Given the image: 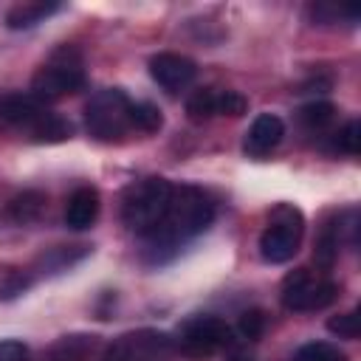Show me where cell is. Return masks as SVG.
Wrapping results in <instances>:
<instances>
[{
    "instance_id": "ba28073f",
    "label": "cell",
    "mask_w": 361,
    "mask_h": 361,
    "mask_svg": "<svg viewBox=\"0 0 361 361\" xmlns=\"http://www.w3.org/2000/svg\"><path fill=\"white\" fill-rule=\"evenodd\" d=\"M175 338L164 330H133L118 336L107 344L102 361H172L175 358Z\"/></svg>"
},
{
    "instance_id": "5b68a950",
    "label": "cell",
    "mask_w": 361,
    "mask_h": 361,
    "mask_svg": "<svg viewBox=\"0 0 361 361\" xmlns=\"http://www.w3.org/2000/svg\"><path fill=\"white\" fill-rule=\"evenodd\" d=\"M302 234H305V220H302V212L282 203L271 212V220H268V228L262 231L259 237V254L265 262H288L293 259V254L299 251V243H302Z\"/></svg>"
},
{
    "instance_id": "44dd1931",
    "label": "cell",
    "mask_w": 361,
    "mask_h": 361,
    "mask_svg": "<svg viewBox=\"0 0 361 361\" xmlns=\"http://www.w3.org/2000/svg\"><path fill=\"white\" fill-rule=\"evenodd\" d=\"M293 361H350L344 350H338L336 344H327V341H310V344H302L296 353H293Z\"/></svg>"
},
{
    "instance_id": "3957f363",
    "label": "cell",
    "mask_w": 361,
    "mask_h": 361,
    "mask_svg": "<svg viewBox=\"0 0 361 361\" xmlns=\"http://www.w3.org/2000/svg\"><path fill=\"white\" fill-rule=\"evenodd\" d=\"M87 82V73H85V62H82V54L73 48V45H62L56 48L48 62H42V68L34 73L31 79V93L39 99V102H56L62 96H71L76 90H82Z\"/></svg>"
},
{
    "instance_id": "603a6c76",
    "label": "cell",
    "mask_w": 361,
    "mask_h": 361,
    "mask_svg": "<svg viewBox=\"0 0 361 361\" xmlns=\"http://www.w3.org/2000/svg\"><path fill=\"white\" fill-rule=\"evenodd\" d=\"M237 330H240V336H243L245 341H257V338L265 333V313L257 310V307L245 310V313L240 316V322H237Z\"/></svg>"
},
{
    "instance_id": "ac0fdd59",
    "label": "cell",
    "mask_w": 361,
    "mask_h": 361,
    "mask_svg": "<svg viewBox=\"0 0 361 361\" xmlns=\"http://www.w3.org/2000/svg\"><path fill=\"white\" fill-rule=\"evenodd\" d=\"M217 96H220L217 87H200V90H195V93L186 99V113H189V118L203 121V118L217 116Z\"/></svg>"
},
{
    "instance_id": "2e32d148",
    "label": "cell",
    "mask_w": 361,
    "mask_h": 361,
    "mask_svg": "<svg viewBox=\"0 0 361 361\" xmlns=\"http://www.w3.org/2000/svg\"><path fill=\"white\" fill-rule=\"evenodd\" d=\"M56 8H59L56 3H42V0H37V3H20V6H14V8L6 14V25L14 28V31L31 28V25H37L42 17L54 14Z\"/></svg>"
},
{
    "instance_id": "9a60e30c",
    "label": "cell",
    "mask_w": 361,
    "mask_h": 361,
    "mask_svg": "<svg viewBox=\"0 0 361 361\" xmlns=\"http://www.w3.org/2000/svg\"><path fill=\"white\" fill-rule=\"evenodd\" d=\"M71 135H73V124H71L65 116L54 113V110H48V113L31 127V138L39 141V144H59V141H68Z\"/></svg>"
},
{
    "instance_id": "277c9868",
    "label": "cell",
    "mask_w": 361,
    "mask_h": 361,
    "mask_svg": "<svg viewBox=\"0 0 361 361\" xmlns=\"http://www.w3.org/2000/svg\"><path fill=\"white\" fill-rule=\"evenodd\" d=\"M130 96L118 87L96 90L85 104V127L96 141H121L130 130Z\"/></svg>"
},
{
    "instance_id": "5bb4252c",
    "label": "cell",
    "mask_w": 361,
    "mask_h": 361,
    "mask_svg": "<svg viewBox=\"0 0 361 361\" xmlns=\"http://www.w3.org/2000/svg\"><path fill=\"white\" fill-rule=\"evenodd\" d=\"M42 209H45V195L37 192V189H25V192H20L8 200L6 214H8L11 223L25 226V223H34L42 214Z\"/></svg>"
},
{
    "instance_id": "d4e9b609",
    "label": "cell",
    "mask_w": 361,
    "mask_h": 361,
    "mask_svg": "<svg viewBox=\"0 0 361 361\" xmlns=\"http://www.w3.org/2000/svg\"><path fill=\"white\" fill-rule=\"evenodd\" d=\"M248 110V102L237 90H220L217 96V116H243Z\"/></svg>"
},
{
    "instance_id": "4316f807",
    "label": "cell",
    "mask_w": 361,
    "mask_h": 361,
    "mask_svg": "<svg viewBox=\"0 0 361 361\" xmlns=\"http://www.w3.org/2000/svg\"><path fill=\"white\" fill-rule=\"evenodd\" d=\"M0 361H28V347L17 338L0 341Z\"/></svg>"
},
{
    "instance_id": "8fae6325",
    "label": "cell",
    "mask_w": 361,
    "mask_h": 361,
    "mask_svg": "<svg viewBox=\"0 0 361 361\" xmlns=\"http://www.w3.org/2000/svg\"><path fill=\"white\" fill-rule=\"evenodd\" d=\"M45 113V102H39L34 93H0V121L6 124L31 130Z\"/></svg>"
},
{
    "instance_id": "7c38bea8",
    "label": "cell",
    "mask_w": 361,
    "mask_h": 361,
    "mask_svg": "<svg viewBox=\"0 0 361 361\" xmlns=\"http://www.w3.org/2000/svg\"><path fill=\"white\" fill-rule=\"evenodd\" d=\"M96 217H99V192L93 186L73 189L65 206V226L73 231H82V228H90Z\"/></svg>"
},
{
    "instance_id": "52a82bcc",
    "label": "cell",
    "mask_w": 361,
    "mask_h": 361,
    "mask_svg": "<svg viewBox=\"0 0 361 361\" xmlns=\"http://www.w3.org/2000/svg\"><path fill=\"white\" fill-rule=\"evenodd\" d=\"M338 299V285L333 279L316 276L310 268H296L282 279V305L293 313L322 310Z\"/></svg>"
},
{
    "instance_id": "7a4b0ae2",
    "label": "cell",
    "mask_w": 361,
    "mask_h": 361,
    "mask_svg": "<svg viewBox=\"0 0 361 361\" xmlns=\"http://www.w3.org/2000/svg\"><path fill=\"white\" fill-rule=\"evenodd\" d=\"M172 189L175 186L166 178H141L130 183L121 195V223L138 237L152 234L166 214Z\"/></svg>"
},
{
    "instance_id": "cb8c5ba5",
    "label": "cell",
    "mask_w": 361,
    "mask_h": 361,
    "mask_svg": "<svg viewBox=\"0 0 361 361\" xmlns=\"http://www.w3.org/2000/svg\"><path fill=\"white\" fill-rule=\"evenodd\" d=\"M336 147L341 149V152H347V155H358L361 152V124L353 118V121H347L338 133H336Z\"/></svg>"
},
{
    "instance_id": "30bf717a",
    "label": "cell",
    "mask_w": 361,
    "mask_h": 361,
    "mask_svg": "<svg viewBox=\"0 0 361 361\" xmlns=\"http://www.w3.org/2000/svg\"><path fill=\"white\" fill-rule=\"evenodd\" d=\"M282 135H285L282 118L274 116V113H259V116L251 121V127H248V133H245V138H243V152H245L248 158H265L271 149L279 147Z\"/></svg>"
},
{
    "instance_id": "484cf974",
    "label": "cell",
    "mask_w": 361,
    "mask_h": 361,
    "mask_svg": "<svg viewBox=\"0 0 361 361\" xmlns=\"http://www.w3.org/2000/svg\"><path fill=\"white\" fill-rule=\"evenodd\" d=\"M307 14H310V20L313 23H333L338 14H355L353 8H338V6H330V3H313L310 8H307Z\"/></svg>"
},
{
    "instance_id": "4fadbf2b",
    "label": "cell",
    "mask_w": 361,
    "mask_h": 361,
    "mask_svg": "<svg viewBox=\"0 0 361 361\" xmlns=\"http://www.w3.org/2000/svg\"><path fill=\"white\" fill-rule=\"evenodd\" d=\"M93 350H96V336L73 333V336H62L59 341H54L45 361H87Z\"/></svg>"
},
{
    "instance_id": "7402d4cb",
    "label": "cell",
    "mask_w": 361,
    "mask_h": 361,
    "mask_svg": "<svg viewBox=\"0 0 361 361\" xmlns=\"http://www.w3.org/2000/svg\"><path fill=\"white\" fill-rule=\"evenodd\" d=\"M327 330L338 338H358L361 333V319H358V310H350V313H341V316H333L327 322Z\"/></svg>"
},
{
    "instance_id": "6da1fadb",
    "label": "cell",
    "mask_w": 361,
    "mask_h": 361,
    "mask_svg": "<svg viewBox=\"0 0 361 361\" xmlns=\"http://www.w3.org/2000/svg\"><path fill=\"white\" fill-rule=\"evenodd\" d=\"M214 220V203L212 197L197 186H175L164 220L152 228V234L144 237L149 262L169 259L180 245H186L192 237L203 234Z\"/></svg>"
},
{
    "instance_id": "d6986e66",
    "label": "cell",
    "mask_w": 361,
    "mask_h": 361,
    "mask_svg": "<svg viewBox=\"0 0 361 361\" xmlns=\"http://www.w3.org/2000/svg\"><path fill=\"white\" fill-rule=\"evenodd\" d=\"M130 121H133V127L141 130V133H158V130L164 127V113H161V107L152 104V102H133V107H130Z\"/></svg>"
},
{
    "instance_id": "8992f818",
    "label": "cell",
    "mask_w": 361,
    "mask_h": 361,
    "mask_svg": "<svg viewBox=\"0 0 361 361\" xmlns=\"http://www.w3.org/2000/svg\"><path fill=\"white\" fill-rule=\"evenodd\" d=\"M234 341L231 327L217 319V316H192L189 322H183L178 338H175V350L192 361H203L212 358L220 350H228Z\"/></svg>"
},
{
    "instance_id": "ffe728a7",
    "label": "cell",
    "mask_w": 361,
    "mask_h": 361,
    "mask_svg": "<svg viewBox=\"0 0 361 361\" xmlns=\"http://www.w3.org/2000/svg\"><path fill=\"white\" fill-rule=\"evenodd\" d=\"M336 118V107L330 102H310L299 110V121L310 130V133H319L324 127H330Z\"/></svg>"
},
{
    "instance_id": "9c48e42d",
    "label": "cell",
    "mask_w": 361,
    "mask_h": 361,
    "mask_svg": "<svg viewBox=\"0 0 361 361\" xmlns=\"http://www.w3.org/2000/svg\"><path fill=\"white\" fill-rule=\"evenodd\" d=\"M149 76L169 93H178L183 87H189L197 76V65L183 56V54H172V51H164V54H155L149 59Z\"/></svg>"
},
{
    "instance_id": "e0dca14e",
    "label": "cell",
    "mask_w": 361,
    "mask_h": 361,
    "mask_svg": "<svg viewBox=\"0 0 361 361\" xmlns=\"http://www.w3.org/2000/svg\"><path fill=\"white\" fill-rule=\"evenodd\" d=\"M336 257H338V220L324 223L322 234L316 237V248H313V259L322 271H330L336 265Z\"/></svg>"
}]
</instances>
